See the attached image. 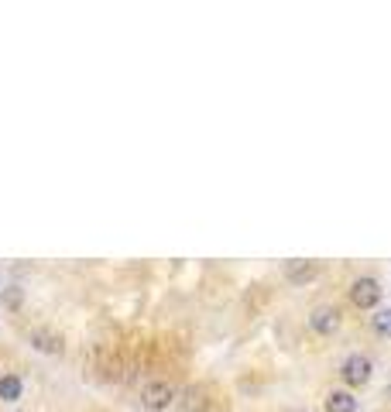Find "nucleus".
Masks as SVG:
<instances>
[{
	"instance_id": "1",
	"label": "nucleus",
	"mask_w": 391,
	"mask_h": 412,
	"mask_svg": "<svg viewBox=\"0 0 391 412\" xmlns=\"http://www.w3.org/2000/svg\"><path fill=\"white\" fill-rule=\"evenodd\" d=\"M378 303H381V285H378V279L361 275V279H354V282H350V306L374 309Z\"/></svg>"
},
{
	"instance_id": "2",
	"label": "nucleus",
	"mask_w": 391,
	"mask_h": 412,
	"mask_svg": "<svg viewBox=\"0 0 391 412\" xmlns=\"http://www.w3.org/2000/svg\"><path fill=\"white\" fill-rule=\"evenodd\" d=\"M371 371H374V364H371V357H364V354H350V357L343 361V368H340V375H343V382H347L350 388L368 385V382H371Z\"/></svg>"
},
{
	"instance_id": "3",
	"label": "nucleus",
	"mask_w": 391,
	"mask_h": 412,
	"mask_svg": "<svg viewBox=\"0 0 391 412\" xmlns=\"http://www.w3.org/2000/svg\"><path fill=\"white\" fill-rule=\"evenodd\" d=\"M141 402H144V409L162 412L175 402V388H172L169 382H148L144 392H141Z\"/></svg>"
},
{
	"instance_id": "4",
	"label": "nucleus",
	"mask_w": 391,
	"mask_h": 412,
	"mask_svg": "<svg viewBox=\"0 0 391 412\" xmlns=\"http://www.w3.org/2000/svg\"><path fill=\"white\" fill-rule=\"evenodd\" d=\"M340 323H343V316H340V309H336V306H316L312 312H309V330H312V333H319V337L336 333V330H340Z\"/></svg>"
},
{
	"instance_id": "5",
	"label": "nucleus",
	"mask_w": 391,
	"mask_h": 412,
	"mask_svg": "<svg viewBox=\"0 0 391 412\" xmlns=\"http://www.w3.org/2000/svg\"><path fill=\"white\" fill-rule=\"evenodd\" d=\"M319 275V265L316 261H285V279L295 285H305Z\"/></svg>"
},
{
	"instance_id": "6",
	"label": "nucleus",
	"mask_w": 391,
	"mask_h": 412,
	"mask_svg": "<svg viewBox=\"0 0 391 412\" xmlns=\"http://www.w3.org/2000/svg\"><path fill=\"white\" fill-rule=\"evenodd\" d=\"M28 340H31V347L41 350V354H59V344H62V340H59L55 333H48V330H31Z\"/></svg>"
},
{
	"instance_id": "7",
	"label": "nucleus",
	"mask_w": 391,
	"mask_h": 412,
	"mask_svg": "<svg viewBox=\"0 0 391 412\" xmlns=\"http://www.w3.org/2000/svg\"><path fill=\"white\" fill-rule=\"evenodd\" d=\"M326 412H357V399L350 395V392H330V399H326Z\"/></svg>"
},
{
	"instance_id": "8",
	"label": "nucleus",
	"mask_w": 391,
	"mask_h": 412,
	"mask_svg": "<svg viewBox=\"0 0 391 412\" xmlns=\"http://www.w3.org/2000/svg\"><path fill=\"white\" fill-rule=\"evenodd\" d=\"M21 392H24V385H21L17 375H3V378H0V399H3V402H17Z\"/></svg>"
},
{
	"instance_id": "9",
	"label": "nucleus",
	"mask_w": 391,
	"mask_h": 412,
	"mask_svg": "<svg viewBox=\"0 0 391 412\" xmlns=\"http://www.w3.org/2000/svg\"><path fill=\"white\" fill-rule=\"evenodd\" d=\"M371 326H374L378 337H391V309H378V316L371 319Z\"/></svg>"
},
{
	"instance_id": "10",
	"label": "nucleus",
	"mask_w": 391,
	"mask_h": 412,
	"mask_svg": "<svg viewBox=\"0 0 391 412\" xmlns=\"http://www.w3.org/2000/svg\"><path fill=\"white\" fill-rule=\"evenodd\" d=\"M388 399H391V385H388Z\"/></svg>"
}]
</instances>
